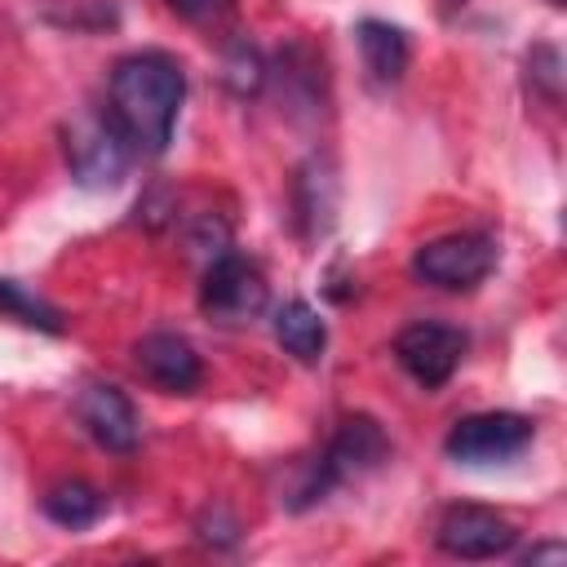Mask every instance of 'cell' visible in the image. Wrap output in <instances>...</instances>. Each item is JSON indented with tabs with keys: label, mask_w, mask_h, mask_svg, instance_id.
Segmentation results:
<instances>
[{
	"label": "cell",
	"mask_w": 567,
	"mask_h": 567,
	"mask_svg": "<svg viewBox=\"0 0 567 567\" xmlns=\"http://www.w3.org/2000/svg\"><path fill=\"white\" fill-rule=\"evenodd\" d=\"M186 97V71L164 49L128 53L111 66L106 115L124 133L133 155H164L177 128V111Z\"/></svg>",
	"instance_id": "cell-1"
},
{
	"label": "cell",
	"mask_w": 567,
	"mask_h": 567,
	"mask_svg": "<svg viewBox=\"0 0 567 567\" xmlns=\"http://www.w3.org/2000/svg\"><path fill=\"white\" fill-rule=\"evenodd\" d=\"M385 456H390V439H385L381 421H372V416H363V412L346 416V421L337 425V434L328 439V447L306 465L301 483H297L292 496H288V509H306V505L323 501L337 483L377 470Z\"/></svg>",
	"instance_id": "cell-2"
},
{
	"label": "cell",
	"mask_w": 567,
	"mask_h": 567,
	"mask_svg": "<svg viewBox=\"0 0 567 567\" xmlns=\"http://www.w3.org/2000/svg\"><path fill=\"white\" fill-rule=\"evenodd\" d=\"M492 266H496V239L478 235V230L439 235L412 252V275L421 284L447 288V292H465V288L483 284L492 275Z\"/></svg>",
	"instance_id": "cell-3"
},
{
	"label": "cell",
	"mask_w": 567,
	"mask_h": 567,
	"mask_svg": "<svg viewBox=\"0 0 567 567\" xmlns=\"http://www.w3.org/2000/svg\"><path fill=\"white\" fill-rule=\"evenodd\" d=\"M532 439H536V421L523 412H474L447 430L443 452L461 465H501L527 452Z\"/></svg>",
	"instance_id": "cell-4"
},
{
	"label": "cell",
	"mask_w": 567,
	"mask_h": 567,
	"mask_svg": "<svg viewBox=\"0 0 567 567\" xmlns=\"http://www.w3.org/2000/svg\"><path fill=\"white\" fill-rule=\"evenodd\" d=\"M266 297H270V288H266L261 266L239 257V252H230V248L208 261L204 284H199V306L217 323H248V319H257L266 310Z\"/></svg>",
	"instance_id": "cell-5"
},
{
	"label": "cell",
	"mask_w": 567,
	"mask_h": 567,
	"mask_svg": "<svg viewBox=\"0 0 567 567\" xmlns=\"http://www.w3.org/2000/svg\"><path fill=\"white\" fill-rule=\"evenodd\" d=\"M128 142L111 124V115H80L66 128V164L80 186H115L128 168Z\"/></svg>",
	"instance_id": "cell-6"
},
{
	"label": "cell",
	"mask_w": 567,
	"mask_h": 567,
	"mask_svg": "<svg viewBox=\"0 0 567 567\" xmlns=\"http://www.w3.org/2000/svg\"><path fill=\"white\" fill-rule=\"evenodd\" d=\"M461 354H465V332L461 328H447V323H408L394 337L399 368L416 385H425V390H439L443 381H452Z\"/></svg>",
	"instance_id": "cell-7"
},
{
	"label": "cell",
	"mask_w": 567,
	"mask_h": 567,
	"mask_svg": "<svg viewBox=\"0 0 567 567\" xmlns=\"http://www.w3.org/2000/svg\"><path fill=\"white\" fill-rule=\"evenodd\" d=\"M518 540V527L487 505H452L439 518V549L452 558H501Z\"/></svg>",
	"instance_id": "cell-8"
},
{
	"label": "cell",
	"mask_w": 567,
	"mask_h": 567,
	"mask_svg": "<svg viewBox=\"0 0 567 567\" xmlns=\"http://www.w3.org/2000/svg\"><path fill=\"white\" fill-rule=\"evenodd\" d=\"M75 416L93 434L97 447H106V452H133L137 447V412L120 385L89 381L75 394Z\"/></svg>",
	"instance_id": "cell-9"
},
{
	"label": "cell",
	"mask_w": 567,
	"mask_h": 567,
	"mask_svg": "<svg viewBox=\"0 0 567 567\" xmlns=\"http://www.w3.org/2000/svg\"><path fill=\"white\" fill-rule=\"evenodd\" d=\"M133 359H137V372L168 394H190L204 381V363H199L195 346L177 332H146L133 346Z\"/></svg>",
	"instance_id": "cell-10"
},
{
	"label": "cell",
	"mask_w": 567,
	"mask_h": 567,
	"mask_svg": "<svg viewBox=\"0 0 567 567\" xmlns=\"http://www.w3.org/2000/svg\"><path fill=\"white\" fill-rule=\"evenodd\" d=\"M337 168L328 155H310L292 177V217L301 239H323L337 221Z\"/></svg>",
	"instance_id": "cell-11"
},
{
	"label": "cell",
	"mask_w": 567,
	"mask_h": 567,
	"mask_svg": "<svg viewBox=\"0 0 567 567\" xmlns=\"http://www.w3.org/2000/svg\"><path fill=\"white\" fill-rule=\"evenodd\" d=\"M354 40H359V53H363V66L377 84H394L403 80L408 62H412V44H408V31L394 27V22H381V18H363L354 27Z\"/></svg>",
	"instance_id": "cell-12"
},
{
	"label": "cell",
	"mask_w": 567,
	"mask_h": 567,
	"mask_svg": "<svg viewBox=\"0 0 567 567\" xmlns=\"http://www.w3.org/2000/svg\"><path fill=\"white\" fill-rule=\"evenodd\" d=\"M275 341H279L292 359L319 363V359H323V346H328V323L319 319V310H315L310 301L292 297V301H284V306L275 310Z\"/></svg>",
	"instance_id": "cell-13"
},
{
	"label": "cell",
	"mask_w": 567,
	"mask_h": 567,
	"mask_svg": "<svg viewBox=\"0 0 567 567\" xmlns=\"http://www.w3.org/2000/svg\"><path fill=\"white\" fill-rule=\"evenodd\" d=\"M102 509H106L102 492H97L93 483H84V478H66V483H53V487L44 492V514H49L58 527H71V532L93 527V523L102 518Z\"/></svg>",
	"instance_id": "cell-14"
},
{
	"label": "cell",
	"mask_w": 567,
	"mask_h": 567,
	"mask_svg": "<svg viewBox=\"0 0 567 567\" xmlns=\"http://www.w3.org/2000/svg\"><path fill=\"white\" fill-rule=\"evenodd\" d=\"M0 315L18 319V323H27V328H40V332H62V328H66L58 306L31 297V292H27L22 284H13V279H0Z\"/></svg>",
	"instance_id": "cell-15"
},
{
	"label": "cell",
	"mask_w": 567,
	"mask_h": 567,
	"mask_svg": "<svg viewBox=\"0 0 567 567\" xmlns=\"http://www.w3.org/2000/svg\"><path fill=\"white\" fill-rule=\"evenodd\" d=\"M266 75H270V71H266V58H261L248 40H230V44H226V53H221V80H226L230 93H239V97L261 93Z\"/></svg>",
	"instance_id": "cell-16"
},
{
	"label": "cell",
	"mask_w": 567,
	"mask_h": 567,
	"mask_svg": "<svg viewBox=\"0 0 567 567\" xmlns=\"http://www.w3.org/2000/svg\"><path fill=\"white\" fill-rule=\"evenodd\" d=\"M527 84L545 102H558L563 97V53L554 44H532L527 49Z\"/></svg>",
	"instance_id": "cell-17"
},
{
	"label": "cell",
	"mask_w": 567,
	"mask_h": 567,
	"mask_svg": "<svg viewBox=\"0 0 567 567\" xmlns=\"http://www.w3.org/2000/svg\"><path fill=\"white\" fill-rule=\"evenodd\" d=\"M195 532H199V540H208V545H217V549H230L244 527H239V518H235L226 505H208V509L199 514Z\"/></svg>",
	"instance_id": "cell-18"
},
{
	"label": "cell",
	"mask_w": 567,
	"mask_h": 567,
	"mask_svg": "<svg viewBox=\"0 0 567 567\" xmlns=\"http://www.w3.org/2000/svg\"><path fill=\"white\" fill-rule=\"evenodd\" d=\"M226 248H230V230H226V221L213 217V213L199 217L195 230H190V252H204V257L213 261V257H221Z\"/></svg>",
	"instance_id": "cell-19"
},
{
	"label": "cell",
	"mask_w": 567,
	"mask_h": 567,
	"mask_svg": "<svg viewBox=\"0 0 567 567\" xmlns=\"http://www.w3.org/2000/svg\"><path fill=\"white\" fill-rule=\"evenodd\" d=\"M168 4L186 22H217L221 13H230V0H168Z\"/></svg>",
	"instance_id": "cell-20"
},
{
	"label": "cell",
	"mask_w": 567,
	"mask_h": 567,
	"mask_svg": "<svg viewBox=\"0 0 567 567\" xmlns=\"http://www.w3.org/2000/svg\"><path fill=\"white\" fill-rule=\"evenodd\" d=\"M540 563H567V545L563 540H545V545L527 549V567H540Z\"/></svg>",
	"instance_id": "cell-21"
},
{
	"label": "cell",
	"mask_w": 567,
	"mask_h": 567,
	"mask_svg": "<svg viewBox=\"0 0 567 567\" xmlns=\"http://www.w3.org/2000/svg\"><path fill=\"white\" fill-rule=\"evenodd\" d=\"M465 4H470V0H439V13H443V18H452V13H461Z\"/></svg>",
	"instance_id": "cell-22"
},
{
	"label": "cell",
	"mask_w": 567,
	"mask_h": 567,
	"mask_svg": "<svg viewBox=\"0 0 567 567\" xmlns=\"http://www.w3.org/2000/svg\"><path fill=\"white\" fill-rule=\"evenodd\" d=\"M549 4H554V9H563V4H567V0H549Z\"/></svg>",
	"instance_id": "cell-23"
}]
</instances>
